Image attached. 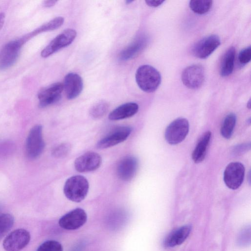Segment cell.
Wrapping results in <instances>:
<instances>
[{
  "instance_id": "cell-1",
  "label": "cell",
  "mask_w": 251,
  "mask_h": 251,
  "mask_svg": "<svg viewBox=\"0 0 251 251\" xmlns=\"http://www.w3.org/2000/svg\"><path fill=\"white\" fill-rule=\"evenodd\" d=\"M135 79L139 87L147 93L155 91L159 86L161 77L159 72L149 65L140 66L135 74Z\"/></svg>"
},
{
  "instance_id": "cell-2",
  "label": "cell",
  "mask_w": 251,
  "mask_h": 251,
  "mask_svg": "<svg viewBox=\"0 0 251 251\" xmlns=\"http://www.w3.org/2000/svg\"><path fill=\"white\" fill-rule=\"evenodd\" d=\"M89 187V182L86 177L80 175L74 176L66 181L63 191L68 199L79 202L86 197Z\"/></svg>"
},
{
  "instance_id": "cell-3",
  "label": "cell",
  "mask_w": 251,
  "mask_h": 251,
  "mask_svg": "<svg viewBox=\"0 0 251 251\" xmlns=\"http://www.w3.org/2000/svg\"><path fill=\"white\" fill-rule=\"evenodd\" d=\"M42 129V126L36 125L31 128L27 137L25 151L27 157L31 159L38 157L45 148Z\"/></svg>"
},
{
  "instance_id": "cell-4",
  "label": "cell",
  "mask_w": 251,
  "mask_h": 251,
  "mask_svg": "<svg viewBox=\"0 0 251 251\" xmlns=\"http://www.w3.org/2000/svg\"><path fill=\"white\" fill-rule=\"evenodd\" d=\"M189 129L188 120L180 118L173 121L165 130V137L171 145H176L181 142L186 137Z\"/></svg>"
},
{
  "instance_id": "cell-5",
  "label": "cell",
  "mask_w": 251,
  "mask_h": 251,
  "mask_svg": "<svg viewBox=\"0 0 251 251\" xmlns=\"http://www.w3.org/2000/svg\"><path fill=\"white\" fill-rule=\"evenodd\" d=\"M76 36V31L68 28L56 36L41 51V55L46 58L59 50L70 45Z\"/></svg>"
},
{
  "instance_id": "cell-6",
  "label": "cell",
  "mask_w": 251,
  "mask_h": 251,
  "mask_svg": "<svg viewBox=\"0 0 251 251\" xmlns=\"http://www.w3.org/2000/svg\"><path fill=\"white\" fill-rule=\"evenodd\" d=\"M24 43L21 39L11 41L0 50V70L6 69L16 62Z\"/></svg>"
},
{
  "instance_id": "cell-7",
  "label": "cell",
  "mask_w": 251,
  "mask_h": 251,
  "mask_svg": "<svg viewBox=\"0 0 251 251\" xmlns=\"http://www.w3.org/2000/svg\"><path fill=\"white\" fill-rule=\"evenodd\" d=\"M30 240L29 232L23 228L15 229L10 232L3 242L6 251H20L25 247Z\"/></svg>"
},
{
  "instance_id": "cell-8",
  "label": "cell",
  "mask_w": 251,
  "mask_h": 251,
  "mask_svg": "<svg viewBox=\"0 0 251 251\" xmlns=\"http://www.w3.org/2000/svg\"><path fill=\"white\" fill-rule=\"evenodd\" d=\"M245 171L244 166L240 162L229 163L224 173V180L226 185L233 190L238 188L243 182Z\"/></svg>"
},
{
  "instance_id": "cell-9",
  "label": "cell",
  "mask_w": 251,
  "mask_h": 251,
  "mask_svg": "<svg viewBox=\"0 0 251 251\" xmlns=\"http://www.w3.org/2000/svg\"><path fill=\"white\" fill-rule=\"evenodd\" d=\"M204 70L202 66L195 64L186 67L182 72L181 80L183 84L191 89L200 87L204 79Z\"/></svg>"
},
{
  "instance_id": "cell-10",
  "label": "cell",
  "mask_w": 251,
  "mask_h": 251,
  "mask_svg": "<svg viewBox=\"0 0 251 251\" xmlns=\"http://www.w3.org/2000/svg\"><path fill=\"white\" fill-rule=\"evenodd\" d=\"M131 132V128L128 126L117 127L99 140L96 145L99 149H107L125 141Z\"/></svg>"
},
{
  "instance_id": "cell-11",
  "label": "cell",
  "mask_w": 251,
  "mask_h": 251,
  "mask_svg": "<svg viewBox=\"0 0 251 251\" xmlns=\"http://www.w3.org/2000/svg\"><path fill=\"white\" fill-rule=\"evenodd\" d=\"M87 216L82 208L74 209L62 216L58 221L61 227L67 230H75L80 228L86 222Z\"/></svg>"
},
{
  "instance_id": "cell-12",
  "label": "cell",
  "mask_w": 251,
  "mask_h": 251,
  "mask_svg": "<svg viewBox=\"0 0 251 251\" xmlns=\"http://www.w3.org/2000/svg\"><path fill=\"white\" fill-rule=\"evenodd\" d=\"M221 41L218 36L211 35L206 36L197 42L193 47V54L199 58L208 57L220 45Z\"/></svg>"
},
{
  "instance_id": "cell-13",
  "label": "cell",
  "mask_w": 251,
  "mask_h": 251,
  "mask_svg": "<svg viewBox=\"0 0 251 251\" xmlns=\"http://www.w3.org/2000/svg\"><path fill=\"white\" fill-rule=\"evenodd\" d=\"M63 90V84L59 82L43 88L38 94L39 106L43 108L59 101L61 99Z\"/></svg>"
},
{
  "instance_id": "cell-14",
  "label": "cell",
  "mask_w": 251,
  "mask_h": 251,
  "mask_svg": "<svg viewBox=\"0 0 251 251\" xmlns=\"http://www.w3.org/2000/svg\"><path fill=\"white\" fill-rule=\"evenodd\" d=\"M101 162L102 158L99 153L89 151L76 158L74 162V166L77 172L87 173L98 169Z\"/></svg>"
},
{
  "instance_id": "cell-15",
  "label": "cell",
  "mask_w": 251,
  "mask_h": 251,
  "mask_svg": "<svg viewBox=\"0 0 251 251\" xmlns=\"http://www.w3.org/2000/svg\"><path fill=\"white\" fill-rule=\"evenodd\" d=\"M138 168V161L135 157L130 155L125 156L117 165V176L123 181H129L135 176Z\"/></svg>"
},
{
  "instance_id": "cell-16",
  "label": "cell",
  "mask_w": 251,
  "mask_h": 251,
  "mask_svg": "<svg viewBox=\"0 0 251 251\" xmlns=\"http://www.w3.org/2000/svg\"><path fill=\"white\" fill-rule=\"evenodd\" d=\"M62 84L66 97L69 100L77 97L83 88L82 78L79 75L74 73L68 74L65 76Z\"/></svg>"
},
{
  "instance_id": "cell-17",
  "label": "cell",
  "mask_w": 251,
  "mask_h": 251,
  "mask_svg": "<svg viewBox=\"0 0 251 251\" xmlns=\"http://www.w3.org/2000/svg\"><path fill=\"white\" fill-rule=\"evenodd\" d=\"M191 230L189 225L182 226L172 231L165 238L164 245L166 247H174L181 244L188 237Z\"/></svg>"
},
{
  "instance_id": "cell-18",
  "label": "cell",
  "mask_w": 251,
  "mask_h": 251,
  "mask_svg": "<svg viewBox=\"0 0 251 251\" xmlns=\"http://www.w3.org/2000/svg\"><path fill=\"white\" fill-rule=\"evenodd\" d=\"M147 38L141 36L135 39L121 51L119 58L121 61H127L136 57L146 46Z\"/></svg>"
},
{
  "instance_id": "cell-19",
  "label": "cell",
  "mask_w": 251,
  "mask_h": 251,
  "mask_svg": "<svg viewBox=\"0 0 251 251\" xmlns=\"http://www.w3.org/2000/svg\"><path fill=\"white\" fill-rule=\"evenodd\" d=\"M139 106L135 102L123 104L112 111L109 114L110 120L117 121L125 119L134 115L138 111Z\"/></svg>"
},
{
  "instance_id": "cell-20",
  "label": "cell",
  "mask_w": 251,
  "mask_h": 251,
  "mask_svg": "<svg viewBox=\"0 0 251 251\" xmlns=\"http://www.w3.org/2000/svg\"><path fill=\"white\" fill-rule=\"evenodd\" d=\"M211 136V132L208 131L200 139L192 154V158L195 163H200L204 160Z\"/></svg>"
},
{
  "instance_id": "cell-21",
  "label": "cell",
  "mask_w": 251,
  "mask_h": 251,
  "mask_svg": "<svg viewBox=\"0 0 251 251\" xmlns=\"http://www.w3.org/2000/svg\"><path fill=\"white\" fill-rule=\"evenodd\" d=\"M64 21V19L62 17H56L42 25L33 31L32 32H30L27 35H25L20 39L24 44L28 40L38 34L39 33L47 31L53 30L59 28L63 25Z\"/></svg>"
},
{
  "instance_id": "cell-22",
  "label": "cell",
  "mask_w": 251,
  "mask_h": 251,
  "mask_svg": "<svg viewBox=\"0 0 251 251\" xmlns=\"http://www.w3.org/2000/svg\"><path fill=\"white\" fill-rule=\"evenodd\" d=\"M235 49L233 47L229 48L225 52L221 62L220 75L223 77L230 75L234 66Z\"/></svg>"
},
{
  "instance_id": "cell-23",
  "label": "cell",
  "mask_w": 251,
  "mask_h": 251,
  "mask_svg": "<svg viewBox=\"0 0 251 251\" xmlns=\"http://www.w3.org/2000/svg\"><path fill=\"white\" fill-rule=\"evenodd\" d=\"M236 121V115L232 113L228 114L223 123L221 133L223 137L229 139L232 135Z\"/></svg>"
},
{
  "instance_id": "cell-24",
  "label": "cell",
  "mask_w": 251,
  "mask_h": 251,
  "mask_svg": "<svg viewBox=\"0 0 251 251\" xmlns=\"http://www.w3.org/2000/svg\"><path fill=\"white\" fill-rule=\"evenodd\" d=\"M14 223V217L8 213L0 215V241L11 229Z\"/></svg>"
},
{
  "instance_id": "cell-25",
  "label": "cell",
  "mask_w": 251,
  "mask_h": 251,
  "mask_svg": "<svg viewBox=\"0 0 251 251\" xmlns=\"http://www.w3.org/2000/svg\"><path fill=\"white\" fill-rule=\"evenodd\" d=\"M212 5V1L210 0H191L189 6L195 13L203 14L207 12Z\"/></svg>"
},
{
  "instance_id": "cell-26",
  "label": "cell",
  "mask_w": 251,
  "mask_h": 251,
  "mask_svg": "<svg viewBox=\"0 0 251 251\" xmlns=\"http://www.w3.org/2000/svg\"><path fill=\"white\" fill-rule=\"evenodd\" d=\"M251 228L247 225L239 232L237 237V244L241 247H246L251 244Z\"/></svg>"
},
{
  "instance_id": "cell-27",
  "label": "cell",
  "mask_w": 251,
  "mask_h": 251,
  "mask_svg": "<svg viewBox=\"0 0 251 251\" xmlns=\"http://www.w3.org/2000/svg\"><path fill=\"white\" fill-rule=\"evenodd\" d=\"M108 109V103L105 101L101 100L92 106L90 110V114L95 119H99L107 113Z\"/></svg>"
},
{
  "instance_id": "cell-28",
  "label": "cell",
  "mask_w": 251,
  "mask_h": 251,
  "mask_svg": "<svg viewBox=\"0 0 251 251\" xmlns=\"http://www.w3.org/2000/svg\"><path fill=\"white\" fill-rule=\"evenodd\" d=\"M37 251H63L62 245L55 240H48L42 243Z\"/></svg>"
},
{
  "instance_id": "cell-29",
  "label": "cell",
  "mask_w": 251,
  "mask_h": 251,
  "mask_svg": "<svg viewBox=\"0 0 251 251\" xmlns=\"http://www.w3.org/2000/svg\"><path fill=\"white\" fill-rule=\"evenodd\" d=\"M71 151V146L67 143H62L55 147L52 151V155L56 158L64 157Z\"/></svg>"
},
{
  "instance_id": "cell-30",
  "label": "cell",
  "mask_w": 251,
  "mask_h": 251,
  "mask_svg": "<svg viewBox=\"0 0 251 251\" xmlns=\"http://www.w3.org/2000/svg\"><path fill=\"white\" fill-rule=\"evenodd\" d=\"M251 59V48L250 46L243 49L239 53L238 60L243 65L249 63Z\"/></svg>"
},
{
  "instance_id": "cell-31",
  "label": "cell",
  "mask_w": 251,
  "mask_h": 251,
  "mask_svg": "<svg viewBox=\"0 0 251 251\" xmlns=\"http://www.w3.org/2000/svg\"><path fill=\"white\" fill-rule=\"evenodd\" d=\"M251 149V143H244L237 145L233 148L231 152L235 156L240 155Z\"/></svg>"
},
{
  "instance_id": "cell-32",
  "label": "cell",
  "mask_w": 251,
  "mask_h": 251,
  "mask_svg": "<svg viewBox=\"0 0 251 251\" xmlns=\"http://www.w3.org/2000/svg\"><path fill=\"white\" fill-rule=\"evenodd\" d=\"M164 0H145L146 4L151 7H157L158 6L161 5Z\"/></svg>"
},
{
  "instance_id": "cell-33",
  "label": "cell",
  "mask_w": 251,
  "mask_h": 251,
  "mask_svg": "<svg viewBox=\"0 0 251 251\" xmlns=\"http://www.w3.org/2000/svg\"><path fill=\"white\" fill-rule=\"evenodd\" d=\"M57 2V1L55 0H45L43 2V5L46 7H50L54 5Z\"/></svg>"
},
{
  "instance_id": "cell-34",
  "label": "cell",
  "mask_w": 251,
  "mask_h": 251,
  "mask_svg": "<svg viewBox=\"0 0 251 251\" xmlns=\"http://www.w3.org/2000/svg\"><path fill=\"white\" fill-rule=\"evenodd\" d=\"M5 14L2 12H0V30L3 26L4 23Z\"/></svg>"
},
{
  "instance_id": "cell-35",
  "label": "cell",
  "mask_w": 251,
  "mask_h": 251,
  "mask_svg": "<svg viewBox=\"0 0 251 251\" xmlns=\"http://www.w3.org/2000/svg\"><path fill=\"white\" fill-rule=\"evenodd\" d=\"M247 107L249 108V109H250L251 108V100H249V101L247 103Z\"/></svg>"
},
{
  "instance_id": "cell-36",
  "label": "cell",
  "mask_w": 251,
  "mask_h": 251,
  "mask_svg": "<svg viewBox=\"0 0 251 251\" xmlns=\"http://www.w3.org/2000/svg\"><path fill=\"white\" fill-rule=\"evenodd\" d=\"M133 0H127L126 1V4H129L130 3H131V2H133Z\"/></svg>"
}]
</instances>
